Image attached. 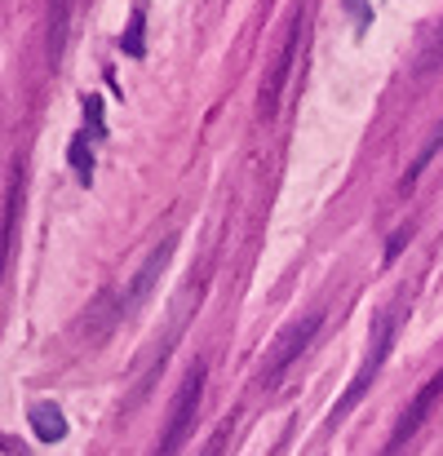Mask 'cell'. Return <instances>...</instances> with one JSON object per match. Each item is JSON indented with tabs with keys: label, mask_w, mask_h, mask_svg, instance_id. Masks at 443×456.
<instances>
[{
	"label": "cell",
	"mask_w": 443,
	"mask_h": 456,
	"mask_svg": "<svg viewBox=\"0 0 443 456\" xmlns=\"http://www.w3.org/2000/svg\"><path fill=\"white\" fill-rule=\"evenodd\" d=\"M395 323H399V310L390 305V310H381L377 319H373V337H368V354H364V363H359V372H355V381L346 386V395L337 399V408L328 412V426H337V421H346L350 417V408L368 395V386H373V377L381 372V363H386V350H390V341H395Z\"/></svg>",
	"instance_id": "cell-1"
},
{
	"label": "cell",
	"mask_w": 443,
	"mask_h": 456,
	"mask_svg": "<svg viewBox=\"0 0 443 456\" xmlns=\"http://www.w3.org/2000/svg\"><path fill=\"white\" fill-rule=\"evenodd\" d=\"M200 399H204V363L195 359V363H191V372L182 377L177 395H173V408H168V417H164L160 444H155V452L151 456H177L182 452V444H186V439H191V430H195Z\"/></svg>",
	"instance_id": "cell-2"
},
{
	"label": "cell",
	"mask_w": 443,
	"mask_h": 456,
	"mask_svg": "<svg viewBox=\"0 0 443 456\" xmlns=\"http://www.w3.org/2000/svg\"><path fill=\"white\" fill-rule=\"evenodd\" d=\"M319 323H324V314L315 310V314H301L297 323H289L280 337H275V346L267 350V363H262V386L271 390L289 368H293L297 359L310 350V341H315V332H319Z\"/></svg>",
	"instance_id": "cell-3"
},
{
	"label": "cell",
	"mask_w": 443,
	"mask_h": 456,
	"mask_svg": "<svg viewBox=\"0 0 443 456\" xmlns=\"http://www.w3.org/2000/svg\"><path fill=\"white\" fill-rule=\"evenodd\" d=\"M173 248H177V240L168 235V240H160L155 248H151V257L143 262V271L134 275V284H129V293L120 297V305H116V319H125V314H134L138 305L151 297V289H155V280L164 275V266L173 262Z\"/></svg>",
	"instance_id": "cell-4"
},
{
	"label": "cell",
	"mask_w": 443,
	"mask_h": 456,
	"mask_svg": "<svg viewBox=\"0 0 443 456\" xmlns=\"http://www.w3.org/2000/svg\"><path fill=\"white\" fill-rule=\"evenodd\" d=\"M297 45H301V9L293 13V27H289V40H284V49H280V58H275V67H271V76L262 80V116L271 120L275 111H280V98H284V85H289V76H293V62H297Z\"/></svg>",
	"instance_id": "cell-5"
},
{
	"label": "cell",
	"mask_w": 443,
	"mask_h": 456,
	"mask_svg": "<svg viewBox=\"0 0 443 456\" xmlns=\"http://www.w3.org/2000/svg\"><path fill=\"white\" fill-rule=\"evenodd\" d=\"M439 395H443V372H435V377L417 390V399L404 408V417H399V426H395V435H390V448H386V456H395L404 444H408V439H413V435H417V430H422V421L431 417V408H435V399H439Z\"/></svg>",
	"instance_id": "cell-6"
},
{
	"label": "cell",
	"mask_w": 443,
	"mask_h": 456,
	"mask_svg": "<svg viewBox=\"0 0 443 456\" xmlns=\"http://www.w3.org/2000/svg\"><path fill=\"white\" fill-rule=\"evenodd\" d=\"M22 191H27V177H22V168L13 164L9 195H4V222H0V280H4V266H9V253H13V231H18V222H22Z\"/></svg>",
	"instance_id": "cell-7"
},
{
	"label": "cell",
	"mask_w": 443,
	"mask_h": 456,
	"mask_svg": "<svg viewBox=\"0 0 443 456\" xmlns=\"http://www.w3.org/2000/svg\"><path fill=\"white\" fill-rule=\"evenodd\" d=\"M31 430H36L40 444L67 439V417H62V408H58V403H31Z\"/></svg>",
	"instance_id": "cell-8"
},
{
	"label": "cell",
	"mask_w": 443,
	"mask_h": 456,
	"mask_svg": "<svg viewBox=\"0 0 443 456\" xmlns=\"http://www.w3.org/2000/svg\"><path fill=\"white\" fill-rule=\"evenodd\" d=\"M67 22H71V0H49V58L53 62L67 49Z\"/></svg>",
	"instance_id": "cell-9"
},
{
	"label": "cell",
	"mask_w": 443,
	"mask_h": 456,
	"mask_svg": "<svg viewBox=\"0 0 443 456\" xmlns=\"http://www.w3.org/2000/svg\"><path fill=\"white\" fill-rule=\"evenodd\" d=\"M143 27H147V13H143V0H134V18H129V27H125V36H120V49H125L129 58H143V53H147Z\"/></svg>",
	"instance_id": "cell-10"
},
{
	"label": "cell",
	"mask_w": 443,
	"mask_h": 456,
	"mask_svg": "<svg viewBox=\"0 0 443 456\" xmlns=\"http://www.w3.org/2000/svg\"><path fill=\"white\" fill-rule=\"evenodd\" d=\"M67 159H71V168L80 173V182L89 186V177H94V147H89V134H76V138H71Z\"/></svg>",
	"instance_id": "cell-11"
},
{
	"label": "cell",
	"mask_w": 443,
	"mask_h": 456,
	"mask_svg": "<svg viewBox=\"0 0 443 456\" xmlns=\"http://www.w3.org/2000/svg\"><path fill=\"white\" fill-rule=\"evenodd\" d=\"M439 151H443V125L435 129V134H431V142H426V147H422V155L413 159V168L404 173V191H413V186H417V177L426 173V164H431V159H435Z\"/></svg>",
	"instance_id": "cell-12"
},
{
	"label": "cell",
	"mask_w": 443,
	"mask_h": 456,
	"mask_svg": "<svg viewBox=\"0 0 443 456\" xmlns=\"http://www.w3.org/2000/svg\"><path fill=\"white\" fill-rule=\"evenodd\" d=\"M435 67H443V22L426 36V45H422V53H417V76H431Z\"/></svg>",
	"instance_id": "cell-13"
},
{
	"label": "cell",
	"mask_w": 443,
	"mask_h": 456,
	"mask_svg": "<svg viewBox=\"0 0 443 456\" xmlns=\"http://www.w3.org/2000/svg\"><path fill=\"white\" fill-rule=\"evenodd\" d=\"M346 9L355 13V22H359V31H368V22H373V13H368V4H364V0H346Z\"/></svg>",
	"instance_id": "cell-14"
},
{
	"label": "cell",
	"mask_w": 443,
	"mask_h": 456,
	"mask_svg": "<svg viewBox=\"0 0 443 456\" xmlns=\"http://www.w3.org/2000/svg\"><path fill=\"white\" fill-rule=\"evenodd\" d=\"M408 235H413V226H404V231H399V235L390 240V248H386V257H390V262H395V257L404 253V244H408Z\"/></svg>",
	"instance_id": "cell-15"
}]
</instances>
